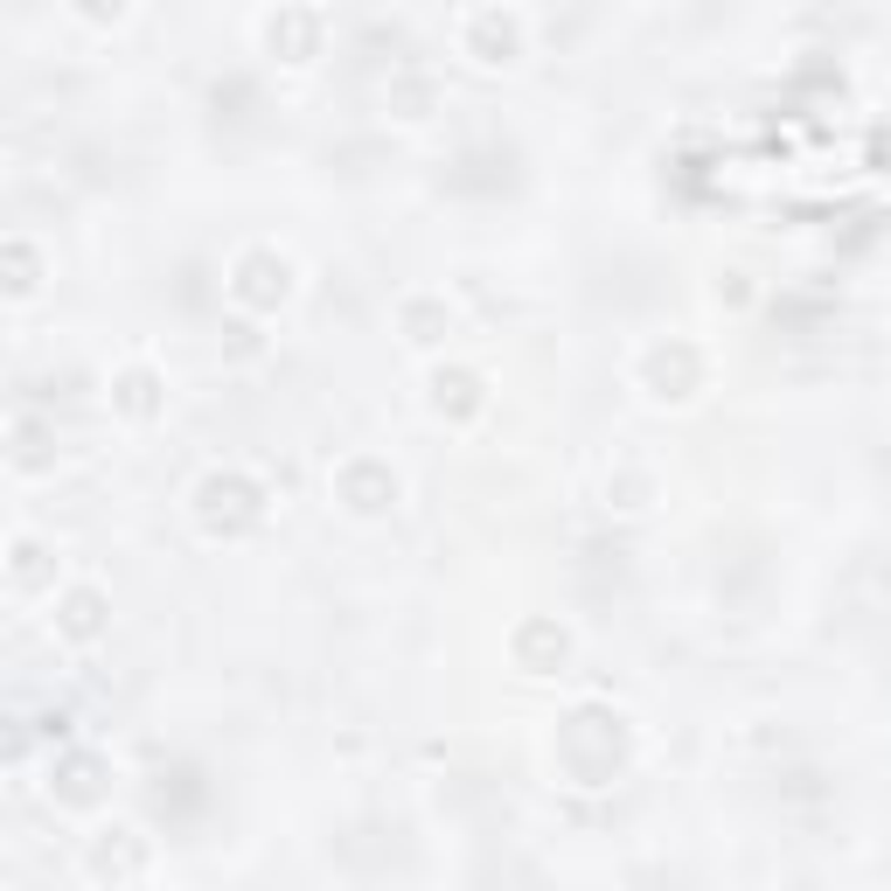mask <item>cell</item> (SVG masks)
<instances>
[{
    "instance_id": "obj_1",
    "label": "cell",
    "mask_w": 891,
    "mask_h": 891,
    "mask_svg": "<svg viewBox=\"0 0 891 891\" xmlns=\"http://www.w3.org/2000/svg\"><path fill=\"white\" fill-rule=\"evenodd\" d=\"M49 620H57V614H49ZM57 627L70 634V641H91V634H98V593H70Z\"/></svg>"
},
{
    "instance_id": "obj_2",
    "label": "cell",
    "mask_w": 891,
    "mask_h": 891,
    "mask_svg": "<svg viewBox=\"0 0 891 891\" xmlns=\"http://www.w3.org/2000/svg\"><path fill=\"white\" fill-rule=\"evenodd\" d=\"M8 550H14V593H29V585L42 578V557H49V550H42L36 537H14Z\"/></svg>"
},
{
    "instance_id": "obj_3",
    "label": "cell",
    "mask_w": 891,
    "mask_h": 891,
    "mask_svg": "<svg viewBox=\"0 0 891 891\" xmlns=\"http://www.w3.org/2000/svg\"><path fill=\"white\" fill-rule=\"evenodd\" d=\"M8 265H14L8 293H14V300H29V293H36V265H29V244H21V237H8Z\"/></svg>"
}]
</instances>
